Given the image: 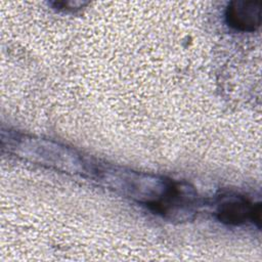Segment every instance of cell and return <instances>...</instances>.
Returning <instances> with one entry per match:
<instances>
[{"instance_id":"6da1fadb","label":"cell","mask_w":262,"mask_h":262,"mask_svg":"<svg viewBox=\"0 0 262 262\" xmlns=\"http://www.w3.org/2000/svg\"><path fill=\"white\" fill-rule=\"evenodd\" d=\"M262 7L260 1L236 0L228 4L226 9V21L231 28L253 32L261 24Z\"/></svg>"},{"instance_id":"7a4b0ae2","label":"cell","mask_w":262,"mask_h":262,"mask_svg":"<svg viewBox=\"0 0 262 262\" xmlns=\"http://www.w3.org/2000/svg\"><path fill=\"white\" fill-rule=\"evenodd\" d=\"M217 217L221 222L231 225L242 224L251 219L260 227L261 205H253L244 198L235 196L219 205Z\"/></svg>"}]
</instances>
